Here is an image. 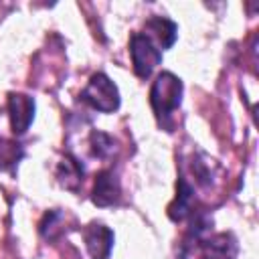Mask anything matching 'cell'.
<instances>
[{"mask_svg": "<svg viewBox=\"0 0 259 259\" xmlns=\"http://www.w3.org/2000/svg\"><path fill=\"white\" fill-rule=\"evenodd\" d=\"M180 99H182V81L168 71L160 73L150 89V103L160 125L168 123L172 111L180 105Z\"/></svg>", "mask_w": 259, "mask_h": 259, "instance_id": "1", "label": "cell"}, {"mask_svg": "<svg viewBox=\"0 0 259 259\" xmlns=\"http://www.w3.org/2000/svg\"><path fill=\"white\" fill-rule=\"evenodd\" d=\"M81 99L103 113H111L119 107V91L105 73H95L89 79L87 87L81 91Z\"/></svg>", "mask_w": 259, "mask_h": 259, "instance_id": "2", "label": "cell"}, {"mask_svg": "<svg viewBox=\"0 0 259 259\" xmlns=\"http://www.w3.org/2000/svg\"><path fill=\"white\" fill-rule=\"evenodd\" d=\"M130 55H132L134 73L138 77H142V79L150 77L152 71L162 61V51L144 32H134L132 34V38H130Z\"/></svg>", "mask_w": 259, "mask_h": 259, "instance_id": "3", "label": "cell"}, {"mask_svg": "<svg viewBox=\"0 0 259 259\" xmlns=\"http://www.w3.org/2000/svg\"><path fill=\"white\" fill-rule=\"evenodd\" d=\"M83 241L91 259H107L113 247V231L101 223H91L83 229Z\"/></svg>", "mask_w": 259, "mask_h": 259, "instance_id": "4", "label": "cell"}, {"mask_svg": "<svg viewBox=\"0 0 259 259\" xmlns=\"http://www.w3.org/2000/svg\"><path fill=\"white\" fill-rule=\"evenodd\" d=\"M239 245L231 233H217L198 245V259H237Z\"/></svg>", "mask_w": 259, "mask_h": 259, "instance_id": "5", "label": "cell"}, {"mask_svg": "<svg viewBox=\"0 0 259 259\" xmlns=\"http://www.w3.org/2000/svg\"><path fill=\"white\" fill-rule=\"evenodd\" d=\"M8 113H10V127L16 136L24 134L34 117V99L22 93L8 95Z\"/></svg>", "mask_w": 259, "mask_h": 259, "instance_id": "6", "label": "cell"}, {"mask_svg": "<svg viewBox=\"0 0 259 259\" xmlns=\"http://www.w3.org/2000/svg\"><path fill=\"white\" fill-rule=\"evenodd\" d=\"M144 34L160 49H170L176 40V34H178V26L170 20V18H164V16H152L146 20V30Z\"/></svg>", "mask_w": 259, "mask_h": 259, "instance_id": "7", "label": "cell"}, {"mask_svg": "<svg viewBox=\"0 0 259 259\" xmlns=\"http://www.w3.org/2000/svg\"><path fill=\"white\" fill-rule=\"evenodd\" d=\"M119 180L113 172L109 170H103L97 174L95 178V186H93V194H91V200L97 204V206H111L119 200Z\"/></svg>", "mask_w": 259, "mask_h": 259, "instance_id": "8", "label": "cell"}, {"mask_svg": "<svg viewBox=\"0 0 259 259\" xmlns=\"http://www.w3.org/2000/svg\"><path fill=\"white\" fill-rule=\"evenodd\" d=\"M192 186L184 180V178H178V184H176V198L174 202L168 206V217L172 221H182L184 217L190 214V208H192Z\"/></svg>", "mask_w": 259, "mask_h": 259, "instance_id": "9", "label": "cell"}, {"mask_svg": "<svg viewBox=\"0 0 259 259\" xmlns=\"http://www.w3.org/2000/svg\"><path fill=\"white\" fill-rule=\"evenodd\" d=\"M57 178H59V182H61L65 188L77 190V188L81 186V182H83V166H81L75 158L65 156V158L59 162V166H57Z\"/></svg>", "mask_w": 259, "mask_h": 259, "instance_id": "10", "label": "cell"}, {"mask_svg": "<svg viewBox=\"0 0 259 259\" xmlns=\"http://www.w3.org/2000/svg\"><path fill=\"white\" fill-rule=\"evenodd\" d=\"M89 142H91L93 156L105 158V156H111V154H113V140H111L107 134H103V132H93L91 138H89Z\"/></svg>", "mask_w": 259, "mask_h": 259, "instance_id": "11", "label": "cell"}]
</instances>
